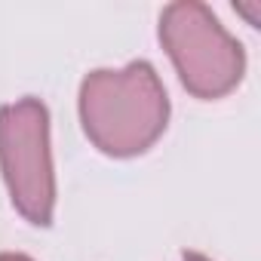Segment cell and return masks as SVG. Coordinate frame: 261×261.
<instances>
[{
  "mask_svg": "<svg viewBox=\"0 0 261 261\" xmlns=\"http://www.w3.org/2000/svg\"><path fill=\"white\" fill-rule=\"evenodd\" d=\"M77 108L92 148L120 160L151 151L169 123V95L151 62L89 71Z\"/></svg>",
  "mask_w": 261,
  "mask_h": 261,
  "instance_id": "obj_1",
  "label": "cell"
},
{
  "mask_svg": "<svg viewBox=\"0 0 261 261\" xmlns=\"http://www.w3.org/2000/svg\"><path fill=\"white\" fill-rule=\"evenodd\" d=\"M160 43L194 98H224L246 74L243 43L200 0H178L160 13Z\"/></svg>",
  "mask_w": 261,
  "mask_h": 261,
  "instance_id": "obj_2",
  "label": "cell"
},
{
  "mask_svg": "<svg viewBox=\"0 0 261 261\" xmlns=\"http://www.w3.org/2000/svg\"><path fill=\"white\" fill-rule=\"evenodd\" d=\"M0 175L25 221L34 227L53 224L56 166L49 148V111L34 95L0 108Z\"/></svg>",
  "mask_w": 261,
  "mask_h": 261,
  "instance_id": "obj_3",
  "label": "cell"
},
{
  "mask_svg": "<svg viewBox=\"0 0 261 261\" xmlns=\"http://www.w3.org/2000/svg\"><path fill=\"white\" fill-rule=\"evenodd\" d=\"M237 13L246 16V22H249L252 28L261 25V4H258V0H255V4H237Z\"/></svg>",
  "mask_w": 261,
  "mask_h": 261,
  "instance_id": "obj_4",
  "label": "cell"
},
{
  "mask_svg": "<svg viewBox=\"0 0 261 261\" xmlns=\"http://www.w3.org/2000/svg\"><path fill=\"white\" fill-rule=\"evenodd\" d=\"M0 261H34V258H28L22 252H0Z\"/></svg>",
  "mask_w": 261,
  "mask_h": 261,
  "instance_id": "obj_5",
  "label": "cell"
},
{
  "mask_svg": "<svg viewBox=\"0 0 261 261\" xmlns=\"http://www.w3.org/2000/svg\"><path fill=\"white\" fill-rule=\"evenodd\" d=\"M185 261H212V258H206L200 252H185Z\"/></svg>",
  "mask_w": 261,
  "mask_h": 261,
  "instance_id": "obj_6",
  "label": "cell"
}]
</instances>
